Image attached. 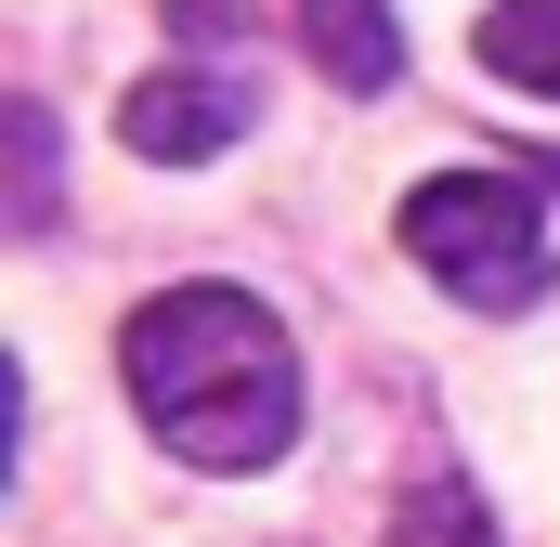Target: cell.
Returning a JSON list of instances; mask_svg holds the SVG:
<instances>
[{
    "mask_svg": "<svg viewBox=\"0 0 560 547\" xmlns=\"http://www.w3.org/2000/svg\"><path fill=\"white\" fill-rule=\"evenodd\" d=\"M118 379L183 469H275L300 443V352L248 287H156L118 326Z\"/></svg>",
    "mask_w": 560,
    "mask_h": 547,
    "instance_id": "6da1fadb",
    "label": "cell"
},
{
    "mask_svg": "<svg viewBox=\"0 0 560 547\" xmlns=\"http://www.w3.org/2000/svg\"><path fill=\"white\" fill-rule=\"evenodd\" d=\"M392 235L456 313H535L548 300V209L522 170H430L392 209Z\"/></svg>",
    "mask_w": 560,
    "mask_h": 547,
    "instance_id": "7a4b0ae2",
    "label": "cell"
},
{
    "mask_svg": "<svg viewBox=\"0 0 560 547\" xmlns=\"http://www.w3.org/2000/svg\"><path fill=\"white\" fill-rule=\"evenodd\" d=\"M248 131H261V79L248 66H156L118 105V143L156 156V170H209L222 143H248Z\"/></svg>",
    "mask_w": 560,
    "mask_h": 547,
    "instance_id": "3957f363",
    "label": "cell"
},
{
    "mask_svg": "<svg viewBox=\"0 0 560 547\" xmlns=\"http://www.w3.org/2000/svg\"><path fill=\"white\" fill-rule=\"evenodd\" d=\"M300 13V53L339 79V92H392L405 79V26H392V0H287Z\"/></svg>",
    "mask_w": 560,
    "mask_h": 547,
    "instance_id": "277c9868",
    "label": "cell"
},
{
    "mask_svg": "<svg viewBox=\"0 0 560 547\" xmlns=\"http://www.w3.org/2000/svg\"><path fill=\"white\" fill-rule=\"evenodd\" d=\"M469 53H482V79L548 92V105H560V0H495V13L469 26Z\"/></svg>",
    "mask_w": 560,
    "mask_h": 547,
    "instance_id": "5b68a950",
    "label": "cell"
},
{
    "mask_svg": "<svg viewBox=\"0 0 560 547\" xmlns=\"http://www.w3.org/2000/svg\"><path fill=\"white\" fill-rule=\"evenodd\" d=\"M392 535H405V547H495V522H482L469 469L430 456V469H405V496H392Z\"/></svg>",
    "mask_w": 560,
    "mask_h": 547,
    "instance_id": "8992f818",
    "label": "cell"
},
{
    "mask_svg": "<svg viewBox=\"0 0 560 547\" xmlns=\"http://www.w3.org/2000/svg\"><path fill=\"white\" fill-rule=\"evenodd\" d=\"M0 156H13V235L52 222V118L39 105H0Z\"/></svg>",
    "mask_w": 560,
    "mask_h": 547,
    "instance_id": "52a82bcc",
    "label": "cell"
},
{
    "mask_svg": "<svg viewBox=\"0 0 560 547\" xmlns=\"http://www.w3.org/2000/svg\"><path fill=\"white\" fill-rule=\"evenodd\" d=\"M170 26H183V39H235V26H248V0H170Z\"/></svg>",
    "mask_w": 560,
    "mask_h": 547,
    "instance_id": "ba28073f",
    "label": "cell"
}]
</instances>
